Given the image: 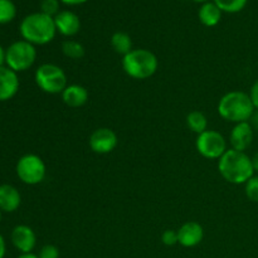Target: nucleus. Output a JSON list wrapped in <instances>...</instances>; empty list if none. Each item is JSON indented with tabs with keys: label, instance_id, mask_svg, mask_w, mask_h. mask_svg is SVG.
<instances>
[{
	"label": "nucleus",
	"instance_id": "17",
	"mask_svg": "<svg viewBox=\"0 0 258 258\" xmlns=\"http://www.w3.org/2000/svg\"><path fill=\"white\" fill-rule=\"evenodd\" d=\"M222 10L217 7L216 3L207 2L199 9V20L202 22V24H204L206 27H216L219 22H221L222 18Z\"/></svg>",
	"mask_w": 258,
	"mask_h": 258
},
{
	"label": "nucleus",
	"instance_id": "8",
	"mask_svg": "<svg viewBox=\"0 0 258 258\" xmlns=\"http://www.w3.org/2000/svg\"><path fill=\"white\" fill-rule=\"evenodd\" d=\"M196 148L203 158L216 160L221 159L226 153L227 141L221 133L216 130H207L197 136Z\"/></svg>",
	"mask_w": 258,
	"mask_h": 258
},
{
	"label": "nucleus",
	"instance_id": "11",
	"mask_svg": "<svg viewBox=\"0 0 258 258\" xmlns=\"http://www.w3.org/2000/svg\"><path fill=\"white\" fill-rule=\"evenodd\" d=\"M252 141H253V127L248 121L236 123L229 134V143L233 150L246 153L247 149L251 146Z\"/></svg>",
	"mask_w": 258,
	"mask_h": 258
},
{
	"label": "nucleus",
	"instance_id": "27",
	"mask_svg": "<svg viewBox=\"0 0 258 258\" xmlns=\"http://www.w3.org/2000/svg\"><path fill=\"white\" fill-rule=\"evenodd\" d=\"M249 97H251L252 103L254 106V110L258 111V80L252 85L251 91H249Z\"/></svg>",
	"mask_w": 258,
	"mask_h": 258
},
{
	"label": "nucleus",
	"instance_id": "1",
	"mask_svg": "<svg viewBox=\"0 0 258 258\" xmlns=\"http://www.w3.org/2000/svg\"><path fill=\"white\" fill-rule=\"evenodd\" d=\"M218 170L226 181L231 184H246L253 176L252 159L244 151L228 149L218 160Z\"/></svg>",
	"mask_w": 258,
	"mask_h": 258
},
{
	"label": "nucleus",
	"instance_id": "12",
	"mask_svg": "<svg viewBox=\"0 0 258 258\" xmlns=\"http://www.w3.org/2000/svg\"><path fill=\"white\" fill-rule=\"evenodd\" d=\"M18 73L7 66L0 67V102H5L14 97L19 91Z\"/></svg>",
	"mask_w": 258,
	"mask_h": 258
},
{
	"label": "nucleus",
	"instance_id": "14",
	"mask_svg": "<svg viewBox=\"0 0 258 258\" xmlns=\"http://www.w3.org/2000/svg\"><path fill=\"white\" fill-rule=\"evenodd\" d=\"M54 24L57 32L64 37H73L81 29V20L77 14L70 10L59 12L54 17Z\"/></svg>",
	"mask_w": 258,
	"mask_h": 258
},
{
	"label": "nucleus",
	"instance_id": "25",
	"mask_svg": "<svg viewBox=\"0 0 258 258\" xmlns=\"http://www.w3.org/2000/svg\"><path fill=\"white\" fill-rule=\"evenodd\" d=\"M39 258H59V249L54 244H45L40 248Z\"/></svg>",
	"mask_w": 258,
	"mask_h": 258
},
{
	"label": "nucleus",
	"instance_id": "32",
	"mask_svg": "<svg viewBox=\"0 0 258 258\" xmlns=\"http://www.w3.org/2000/svg\"><path fill=\"white\" fill-rule=\"evenodd\" d=\"M18 258H39V257H38V254H34V253H22Z\"/></svg>",
	"mask_w": 258,
	"mask_h": 258
},
{
	"label": "nucleus",
	"instance_id": "22",
	"mask_svg": "<svg viewBox=\"0 0 258 258\" xmlns=\"http://www.w3.org/2000/svg\"><path fill=\"white\" fill-rule=\"evenodd\" d=\"M214 3L222 12L233 14V13L241 12L246 7L247 0H214Z\"/></svg>",
	"mask_w": 258,
	"mask_h": 258
},
{
	"label": "nucleus",
	"instance_id": "10",
	"mask_svg": "<svg viewBox=\"0 0 258 258\" xmlns=\"http://www.w3.org/2000/svg\"><path fill=\"white\" fill-rule=\"evenodd\" d=\"M12 243L22 253H32L37 244V236L29 226L19 224L12 231Z\"/></svg>",
	"mask_w": 258,
	"mask_h": 258
},
{
	"label": "nucleus",
	"instance_id": "5",
	"mask_svg": "<svg viewBox=\"0 0 258 258\" xmlns=\"http://www.w3.org/2000/svg\"><path fill=\"white\" fill-rule=\"evenodd\" d=\"M34 80L39 90L48 95H59L68 86L67 75L54 63H43L37 68Z\"/></svg>",
	"mask_w": 258,
	"mask_h": 258
},
{
	"label": "nucleus",
	"instance_id": "19",
	"mask_svg": "<svg viewBox=\"0 0 258 258\" xmlns=\"http://www.w3.org/2000/svg\"><path fill=\"white\" fill-rule=\"evenodd\" d=\"M186 126L197 135L208 130V118L201 111H191L186 116Z\"/></svg>",
	"mask_w": 258,
	"mask_h": 258
},
{
	"label": "nucleus",
	"instance_id": "9",
	"mask_svg": "<svg viewBox=\"0 0 258 258\" xmlns=\"http://www.w3.org/2000/svg\"><path fill=\"white\" fill-rule=\"evenodd\" d=\"M117 144V135H116L115 131L108 127L96 128L91 134L90 140H88V145H90L91 150L96 154H100V155H105V154L113 151Z\"/></svg>",
	"mask_w": 258,
	"mask_h": 258
},
{
	"label": "nucleus",
	"instance_id": "2",
	"mask_svg": "<svg viewBox=\"0 0 258 258\" xmlns=\"http://www.w3.org/2000/svg\"><path fill=\"white\" fill-rule=\"evenodd\" d=\"M20 35L33 45H44L52 42L57 34L54 18L39 13H32L22 20L19 25Z\"/></svg>",
	"mask_w": 258,
	"mask_h": 258
},
{
	"label": "nucleus",
	"instance_id": "33",
	"mask_svg": "<svg viewBox=\"0 0 258 258\" xmlns=\"http://www.w3.org/2000/svg\"><path fill=\"white\" fill-rule=\"evenodd\" d=\"M193 2H197V3H203V4H204V3H207V2H208V0H193Z\"/></svg>",
	"mask_w": 258,
	"mask_h": 258
},
{
	"label": "nucleus",
	"instance_id": "4",
	"mask_svg": "<svg viewBox=\"0 0 258 258\" xmlns=\"http://www.w3.org/2000/svg\"><path fill=\"white\" fill-rule=\"evenodd\" d=\"M122 68L134 80H148L159 68L158 57L151 50L138 48L122 57Z\"/></svg>",
	"mask_w": 258,
	"mask_h": 258
},
{
	"label": "nucleus",
	"instance_id": "16",
	"mask_svg": "<svg viewBox=\"0 0 258 258\" xmlns=\"http://www.w3.org/2000/svg\"><path fill=\"white\" fill-rule=\"evenodd\" d=\"M62 100L68 107L78 108L82 107L88 101V91L81 85H68L62 93Z\"/></svg>",
	"mask_w": 258,
	"mask_h": 258
},
{
	"label": "nucleus",
	"instance_id": "6",
	"mask_svg": "<svg viewBox=\"0 0 258 258\" xmlns=\"http://www.w3.org/2000/svg\"><path fill=\"white\" fill-rule=\"evenodd\" d=\"M37 59L35 45L27 40H17L5 50V66L14 72H24L29 70Z\"/></svg>",
	"mask_w": 258,
	"mask_h": 258
},
{
	"label": "nucleus",
	"instance_id": "26",
	"mask_svg": "<svg viewBox=\"0 0 258 258\" xmlns=\"http://www.w3.org/2000/svg\"><path fill=\"white\" fill-rule=\"evenodd\" d=\"M161 242H163L165 246H175L176 243H179L178 239V231H173V229H168V231L164 232L161 234Z\"/></svg>",
	"mask_w": 258,
	"mask_h": 258
},
{
	"label": "nucleus",
	"instance_id": "28",
	"mask_svg": "<svg viewBox=\"0 0 258 258\" xmlns=\"http://www.w3.org/2000/svg\"><path fill=\"white\" fill-rule=\"evenodd\" d=\"M5 252H7V244H5L4 237L0 234V258H4Z\"/></svg>",
	"mask_w": 258,
	"mask_h": 258
},
{
	"label": "nucleus",
	"instance_id": "7",
	"mask_svg": "<svg viewBox=\"0 0 258 258\" xmlns=\"http://www.w3.org/2000/svg\"><path fill=\"white\" fill-rule=\"evenodd\" d=\"M17 175L20 181L27 185H37L42 183L47 174V168L40 156L35 154H25L17 163Z\"/></svg>",
	"mask_w": 258,
	"mask_h": 258
},
{
	"label": "nucleus",
	"instance_id": "24",
	"mask_svg": "<svg viewBox=\"0 0 258 258\" xmlns=\"http://www.w3.org/2000/svg\"><path fill=\"white\" fill-rule=\"evenodd\" d=\"M40 12L43 14L54 18L59 13V0H42Z\"/></svg>",
	"mask_w": 258,
	"mask_h": 258
},
{
	"label": "nucleus",
	"instance_id": "23",
	"mask_svg": "<svg viewBox=\"0 0 258 258\" xmlns=\"http://www.w3.org/2000/svg\"><path fill=\"white\" fill-rule=\"evenodd\" d=\"M244 191L249 201L258 203V176L253 175L244 184Z\"/></svg>",
	"mask_w": 258,
	"mask_h": 258
},
{
	"label": "nucleus",
	"instance_id": "18",
	"mask_svg": "<svg viewBox=\"0 0 258 258\" xmlns=\"http://www.w3.org/2000/svg\"><path fill=\"white\" fill-rule=\"evenodd\" d=\"M111 47L117 54L126 55L133 50V40L131 37L125 32H116L111 37Z\"/></svg>",
	"mask_w": 258,
	"mask_h": 258
},
{
	"label": "nucleus",
	"instance_id": "34",
	"mask_svg": "<svg viewBox=\"0 0 258 258\" xmlns=\"http://www.w3.org/2000/svg\"><path fill=\"white\" fill-rule=\"evenodd\" d=\"M2 217H3V212L0 211V222H2Z\"/></svg>",
	"mask_w": 258,
	"mask_h": 258
},
{
	"label": "nucleus",
	"instance_id": "3",
	"mask_svg": "<svg viewBox=\"0 0 258 258\" xmlns=\"http://www.w3.org/2000/svg\"><path fill=\"white\" fill-rule=\"evenodd\" d=\"M218 113L228 122H247L253 116L254 106L248 93L231 91L219 100Z\"/></svg>",
	"mask_w": 258,
	"mask_h": 258
},
{
	"label": "nucleus",
	"instance_id": "20",
	"mask_svg": "<svg viewBox=\"0 0 258 258\" xmlns=\"http://www.w3.org/2000/svg\"><path fill=\"white\" fill-rule=\"evenodd\" d=\"M62 52L70 59H82L86 54V49L83 47L82 43L77 42V40L68 39L62 43Z\"/></svg>",
	"mask_w": 258,
	"mask_h": 258
},
{
	"label": "nucleus",
	"instance_id": "13",
	"mask_svg": "<svg viewBox=\"0 0 258 258\" xmlns=\"http://www.w3.org/2000/svg\"><path fill=\"white\" fill-rule=\"evenodd\" d=\"M203 238L204 229L198 222H186L178 229L179 244L186 248L198 246Z\"/></svg>",
	"mask_w": 258,
	"mask_h": 258
},
{
	"label": "nucleus",
	"instance_id": "15",
	"mask_svg": "<svg viewBox=\"0 0 258 258\" xmlns=\"http://www.w3.org/2000/svg\"><path fill=\"white\" fill-rule=\"evenodd\" d=\"M22 203V196L14 185L3 184L0 185V211L3 213H13Z\"/></svg>",
	"mask_w": 258,
	"mask_h": 258
},
{
	"label": "nucleus",
	"instance_id": "31",
	"mask_svg": "<svg viewBox=\"0 0 258 258\" xmlns=\"http://www.w3.org/2000/svg\"><path fill=\"white\" fill-rule=\"evenodd\" d=\"M251 159H252V165H253V170L258 173V153L254 154L253 158H251Z\"/></svg>",
	"mask_w": 258,
	"mask_h": 258
},
{
	"label": "nucleus",
	"instance_id": "21",
	"mask_svg": "<svg viewBox=\"0 0 258 258\" xmlns=\"http://www.w3.org/2000/svg\"><path fill=\"white\" fill-rule=\"evenodd\" d=\"M17 17V7L12 0H0V24H8Z\"/></svg>",
	"mask_w": 258,
	"mask_h": 258
},
{
	"label": "nucleus",
	"instance_id": "30",
	"mask_svg": "<svg viewBox=\"0 0 258 258\" xmlns=\"http://www.w3.org/2000/svg\"><path fill=\"white\" fill-rule=\"evenodd\" d=\"M5 50L7 49H4L2 44H0V67L5 66Z\"/></svg>",
	"mask_w": 258,
	"mask_h": 258
},
{
	"label": "nucleus",
	"instance_id": "29",
	"mask_svg": "<svg viewBox=\"0 0 258 258\" xmlns=\"http://www.w3.org/2000/svg\"><path fill=\"white\" fill-rule=\"evenodd\" d=\"M62 3H64V4L67 5H80V4H83V3H86L87 0H60Z\"/></svg>",
	"mask_w": 258,
	"mask_h": 258
}]
</instances>
